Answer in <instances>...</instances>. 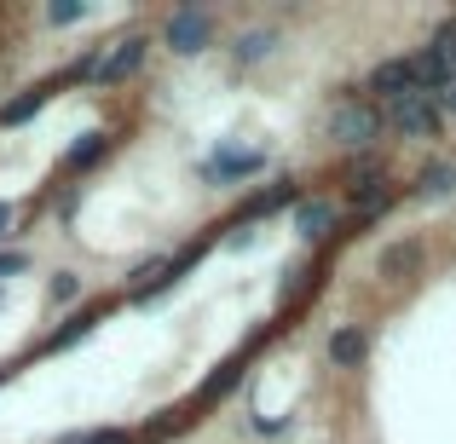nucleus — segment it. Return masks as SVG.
<instances>
[{
  "label": "nucleus",
  "mask_w": 456,
  "mask_h": 444,
  "mask_svg": "<svg viewBox=\"0 0 456 444\" xmlns=\"http://www.w3.org/2000/svg\"><path fill=\"white\" fill-rule=\"evenodd\" d=\"M376 133H381V110H376L370 99H341V104L330 110V139H335V145L364 150Z\"/></svg>",
  "instance_id": "1"
},
{
  "label": "nucleus",
  "mask_w": 456,
  "mask_h": 444,
  "mask_svg": "<svg viewBox=\"0 0 456 444\" xmlns=\"http://www.w3.org/2000/svg\"><path fill=\"white\" fill-rule=\"evenodd\" d=\"M387 122L399 127L404 139H434L439 127H445V110H439L434 93H404V99L387 104Z\"/></svg>",
  "instance_id": "2"
},
{
  "label": "nucleus",
  "mask_w": 456,
  "mask_h": 444,
  "mask_svg": "<svg viewBox=\"0 0 456 444\" xmlns=\"http://www.w3.org/2000/svg\"><path fill=\"white\" fill-rule=\"evenodd\" d=\"M208 35H214V18L202 6H185V12L167 18V46H174L179 58H197L202 46H208Z\"/></svg>",
  "instance_id": "3"
},
{
  "label": "nucleus",
  "mask_w": 456,
  "mask_h": 444,
  "mask_svg": "<svg viewBox=\"0 0 456 444\" xmlns=\"http://www.w3.org/2000/svg\"><path fill=\"white\" fill-rule=\"evenodd\" d=\"M145 52H151V41H145V35H127V41H116L110 52L99 58V81H104V87H122V81L134 76L139 64H145Z\"/></svg>",
  "instance_id": "4"
},
{
  "label": "nucleus",
  "mask_w": 456,
  "mask_h": 444,
  "mask_svg": "<svg viewBox=\"0 0 456 444\" xmlns=\"http://www.w3.org/2000/svg\"><path fill=\"white\" fill-rule=\"evenodd\" d=\"M370 93H381V99H404V93H416V76H411V58H387V64L370 69Z\"/></svg>",
  "instance_id": "5"
},
{
  "label": "nucleus",
  "mask_w": 456,
  "mask_h": 444,
  "mask_svg": "<svg viewBox=\"0 0 456 444\" xmlns=\"http://www.w3.org/2000/svg\"><path fill=\"white\" fill-rule=\"evenodd\" d=\"M411 76H416V93H445V87H456V76H451V64L434 52V46H422V52L411 58Z\"/></svg>",
  "instance_id": "6"
},
{
  "label": "nucleus",
  "mask_w": 456,
  "mask_h": 444,
  "mask_svg": "<svg viewBox=\"0 0 456 444\" xmlns=\"http://www.w3.org/2000/svg\"><path fill=\"white\" fill-rule=\"evenodd\" d=\"M364 352H370V341H364V329H353V323L330 335V364L335 369H358V364H364Z\"/></svg>",
  "instance_id": "7"
},
{
  "label": "nucleus",
  "mask_w": 456,
  "mask_h": 444,
  "mask_svg": "<svg viewBox=\"0 0 456 444\" xmlns=\"http://www.w3.org/2000/svg\"><path fill=\"white\" fill-rule=\"evenodd\" d=\"M295 225H301V237H323L335 225V208L323 197H312V202H301V208H295Z\"/></svg>",
  "instance_id": "8"
},
{
  "label": "nucleus",
  "mask_w": 456,
  "mask_h": 444,
  "mask_svg": "<svg viewBox=\"0 0 456 444\" xmlns=\"http://www.w3.org/2000/svg\"><path fill=\"white\" fill-rule=\"evenodd\" d=\"M260 162H266L260 150H232V156H214L208 174H214V179H237V174H255Z\"/></svg>",
  "instance_id": "9"
},
{
  "label": "nucleus",
  "mask_w": 456,
  "mask_h": 444,
  "mask_svg": "<svg viewBox=\"0 0 456 444\" xmlns=\"http://www.w3.org/2000/svg\"><path fill=\"white\" fill-rule=\"evenodd\" d=\"M41 104H46V87H29L23 99H6V104H0V122H6V127H18V122H29V116L41 110Z\"/></svg>",
  "instance_id": "10"
},
{
  "label": "nucleus",
  "mask_w": 456,
  "mask_h": 444,
  "mask_svg": "<svg viewBox=\"0 0 456 444\" xmlns=\"http://www.w3.org/2000/svg\"><path fill=\"white\" fill-rule=\"evenodd\" d=\"M104 150H110V133H87V139H81L76 150L64 156V167H69V174H81V167H93V162H99Z\"/></svg>",
  "instance_id": "11"
},
{
  "label": "nucleus",
  "mask_w": 456,
  "mask_h": 444,
  "mask_svg": "<svg viewBox=\"0 0 456 444\" xmlns=\"http://www.w3.org/2000/svg\"><path fill=\"white\" fill-rule=\"evenodd\" d=\"M451 185H456V167H451V162H434V167L422 174V185H416V197H445Z\"/></svg>",
  "instance_id": "12"
},
{
  "label": "nucleus",
  "mask_w": 456,
  "mask_h": 444,
  "mask_svg": "<svg viewBox=\"0 0 456 444\" xmlns=\"http://www.w3.org/2000/svg\"><path fill=\"white\" fill-rule=\"evenodd\" d=\"M93 323H99V306H93V311H81V318H69V323H64V329H58V335H53V341H46V346H53V352H58V346L81 341V335H87Z\"/></svg>",
  "instance_id": "13"
},
{
  "label": "nucleus",
  "mask_w": 456,
  "mask_h": 444,
  "mask_svg": "<svg viewBox=\"0 0 456 444\" xmlns=\"http://www.w3.org/2000/svg\"><path fill=\"white\" fill-rule=\"evenodd\" d=\"M266 52H272V29H248L243 41H237V58H243V64H260Z\"/></svg>",
  "instance_id": "14"
},
{
  "label": "nucleus",
  "mask_w": 456,
  "mask_h": 444,
  "mask_svg": "<svg viewBox=\"0 0 456 444\" xmlns=\"http://www.w3.org/2000/svg\"><path fill=\"white\" fill-rule=\"evenodd\" d=\"M64 444H134V433H127V427H93V433H76Z\"/></svg>",
  "instance_id": "15"
},
{
  "label": "nucleus",
  "mask_w": 456,
  "mask_h": 444,
  "mask_svg": "<svg viewBox=\"0 0 456 444\" xmlns=\"http://www.w3.org/2000/svg\"><path fill=\"white\" fill-rule=\"evenodd\" d=\"M434 52L445 58V64H451V76H456V18H445V23L434 29Z\"/></svg>",
  "instance_id": "16"
},
{
  "label": "nucleus",
  "mask_w": 456,
  "mask_h": 444,
  "mask_svg": "<svg viewBox=\"0 0 456 444\" xmlns=\"http://www.w3.org/2000/svg\"><path fill=\"white\" fill-rule=\"evenodd\" d=\"M81 18H87L81 0H53V6H46V23H58V29H64V23H81Z\"/></svg>",
  "instance_id": "17"
},
{
  "label": "nucleus",
  "mask_w": 456,
  "mask_h": 444,
  "mask_svg": "<svg viewBox=\"0 0 456 444\" xmlns=\"http://www.w3.org/2000/svg\"><path fill=\"white\" fill-rule=\"evenodd\" d=\"M46 295H53L58 306H69V300L81 295V278H76V271H58V278H53V289H46Z\"/></svg>",
  "instance_id": "18"
},
{
  "label": "nucleus",
  "mask_w": 456,
  "mask_h": 444,
  "mask_svg": "<svg viewBox=\"0 0 456 444\" xmlns=\"http://www.w3.org/2000/svg\"><path fill=\"white\" fill-rule=\"evenodd\" d=\"M411 266H416V248H404V243H393L381 254V271H411Z\"/></svg>",
  "instance_id": "19"
},
{
  "label": "nucleus",
  "mask_w": 456,
  "mask_h": 444,
  "mask_svg": "<svg viewBox=\"0 0 456 444\" xmlns=\"http://www.w3.org/2000/svg\"><path fill=\"white\" fill-rule=\"evenodd\" d=\"M23 266H29V254H18V248H0V278H18Z\"/></svg>",
  "instance_id": "20"
},
{
  "label": "nucleus",
  "mask_w": 456,
  "mask_h": 444,
  "mask_svg": "<svg viewBox=\"0 0 456 444\" xmlns=\"http://www.w3.org/2000/svg\"><path fill=\"white\" fill-rule=\"evenodd\" d=\"M439 110H445V116H456V87H445V93H439Z\"/></svg>",
  "instance_id": "21"
},
{
  "label": "nucleus",
  "mask_w": 456,
  "mask_h": 444,
  "mask_svg": "<svg viewBox=\"0 0 456 444\" xmlns=\"http://www.w3.org/2000/svg\"><path fill=\"white\" fill-rule=\"evenodd\" d=\"M12 231V202H0V237Z\"/></svg>",
  "instance_id": "22"
},
{
  "label": "nucleus",
  "mask_w": 456,
  "mask_h": 444,
  "mask_svg": "<svg viewBox=\"0 0 456 444\" xmlns=\"http://www.w3.org/2000/svg\"><path fill=\"white\" fill-rule=\"evenodd\" d=\"M0 381H6V375H0Z\"/></svg>",
  "instance_id": "23"
}]
</instances>
